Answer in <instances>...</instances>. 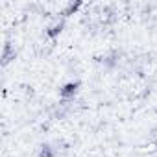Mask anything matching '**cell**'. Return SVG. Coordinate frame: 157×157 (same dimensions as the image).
I'll list each match as a JSON object with an SVG mask.
<instances>
[{"instance_id":"cell-1","label":"cell","mask_w":157,"mask_h":157,"mask_svg":"<svg viewBox=\"0 0 157 157\" xmlns=\"http://www.w3.org/2000/svg\"><path fill=\"white\" fill-rule=\"evenodd\" d=\"M78 89H80V82H68V83H65V85L59 89V96H61V100H63V102L74 100Z\"/></svg>"},{"instance_id":"cell-2","label":"cell","mask_w":157,"mask_h":157,"mask_svg":"<svg viewBox=\"0 0 157 157\" xmlns=\"http://www.w3.org/2000/svg\"><path fill=\"white\" fill-rule=\"evenodd\" d=\"M63 28H65V19L61 17V19H57L54 24H50V26L46 28V35H48L50 39H56V37L63 32Z\"/></svg>"},{"instance_id":"cell-3","label":"cell","mask_w":157,"mask_h":157,"mask_svg":"<svg viewBox=\"0 0 157 157\" xmlns=\"http://www.w3.org/2000/svg\"><path fill=\"white\" fill-rule=\"evenodd\" d=\"M118 57H120V54H118L117 50H113V52L102 56V57H100V63H102L104 67H107V68H113V67L118 63Z\"/></svg>"},{"instance_id":"cell-4","label":"cell","mask_w":157,"mask_h":157,"mask_svg":"<svg viewBox=\"0 0 157 157\" xmlns=\"http://www.w3.org/2000/svg\"><path fill=\"white\" fill-rule=\"evenodd\" d=\"M82 8V2H80V0H76V2H68L67 6H65V10H63V19H67V17H70V15H74L78 10H80Z\"/></svg>"},{"instance_id":"cell-5","label":"cell","mask_w":157,"mask_h":157,"mask_svg":"<svg viewBox=\"0 0 157 157\" xmlns=\"http://www.w3.org/2000/svg\"><path fill=\"white\" fill-rule=\"evenodd\" d=\"M13 59H15V48H13L10 43H6V46H4V56H2V63L8 65V63L13 61Z\"/></svg>"},{"instance_id":"cell-6","label":"cell","mask_w":157,"mask_h":157,"mask_svg":"<svg viewBox=\"0 0 157 157\" xmlns=\"http://www.w3.org/2000/svg\"><path fill=\"white\" fill-rule=\"evenodd\" d=\"M39 157H57V151L50 144H43L41 146V151H39Z\"/></svg>"}]
</instances>
